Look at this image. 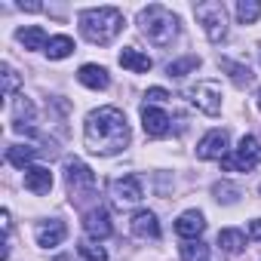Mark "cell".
<instances>
[{"instance_id": "cell-34", "label": "cell", "mask_w": 261, "mask_h": 261, "mask_svg": "<svg viewBox=\"0 0 261 261\" xmlns=\"http://www.w3.org/2000/svg\"><path fill=\"white\" fill-rule=\"evenodd\" d=\"M258 108H261V89H258Z\"/></svg>"}, {"instance_id": "cell-27", "label": "cell", "mask_w": 261, "mask_h": 261, "mask_svg": "<svg viewBox=\"0 0 261 261\" xmlns=\"http://www.w3.org/2000/svg\"><path fill=\"white\" fill-rule=\"evenodd\" d=\"M212 197H215L218 203H224V206H233V203L240 200V188L230 185V181H215V185H212Z\"/></svg>"}, {"instance_id": "cell-17", "label": "cell", "mask_w": 261, "mask_h": 261, "mask_svg": "<svg viewBox=\"0 0 261 261\" xmlns=\"http://www.w3.org/2000/svg\"><path fill=\"white\" fill-rule=\"evenodd\" d=\"M77 80L86 86V89H108L111 86V74H108V68L105 65H80V71H77Z\"/></svg>"}, {"instance_id": "cell-11", "label": "cell", "mask_w": 261, "mask_h": 261, "mask_svg": "<svg viewBox=\"0 0 261 261\" xmlns=\"http://www.w3.org/2000/svg\"><path fill=\"white\" fill-rule=\"evenodd\" d=\"M34 240H37L40 249H56L68 240V224L62 218H43L34 227Z\"/></svg>"}, {"instance_id": "cell-13", "label": "cell", "mask_w": 261, "mask_h": 261, "mask_svg": "<svg viewBox=\"0 0 261 261\" xmlns=\"http://www.w3.org/2000/svg\"><path fill=\"white\" fill-rule=\"evenodd\" d=\"M142 126L151 139H166L172 133V117L157 105H145L142 108Z\"/></svg>"}, {"instance_id": "cell-10", "label": "cell", "mask_w": 261, "mask_h": 261, "mask_svg": "<svg viewBox=\"0 0 261 261\" xmlns=\"http://www.w3.org/2000/svg\"><path fill=\"white\" fill-rule=\"evenodd\" d=\"M83 230H86V237L95 240V243L108 240V237L114 233L111 212H108L105 206H92V209H86V212H83Z\"/></svg>"}, {"instance_id": "cell-33", "label": "cell", "mask_w": 261, "mask_h": 261, "mask_svg": "<svg viewBox=\"0 0 261 261\" xmlns=\"http://www.w3.org/2000/svg\"><path fill=\"white\" fill-rule=\"evenodd\" d=\"M19 10H28V13H37V10H43L40 4H19Z\"/></svg>"}, {"instance_id": "cell-22", "label": "cell", "mask_w": 261, "mask_h": 261, "mask_svg": "<svg viewBox=\"0 0 261 261\" xmlns=\"http://www.w3.org/2000/svg\"><path fill=\"white\" fill-rule=\"evenodd\" d=\"M178 252H181V261H221L212 252V246H206L203 240H185L178 246Z\"/></svg>"}, {"instance_id": "cell-15", "label": "cell", "mask_w": 261, "mask_h": 261, "mask_svg": "<svg viewBox=\"0 0 261 261\" xmlns=\"http://www.w3.org/2000/svg\"><path fill=\"white\" fill-rule=\"evenodd\" d=\"M129 230H133L139 240H160V221H157V212L151 209H139L129 218Z\"/></svg>"}, {"instance_id": "cell-2", "label": "cell", "mask_w": 261, "mask_h": 261, "mask_svg": "<svg viewBox=\"0 0 261 261\" xmlns=\"http://www.w3.org/2000/svg\"><path fill=\"white\" fill-rule=\"evenodd\" d=\"M80 22V34L95 43V46H108L117 40V34L126 28V19L117 7H92V10H83L77 16Z\"/></svg>"}, {"instance_id": "cell-29", "label": "cell", "mask_w": 261, "mask_h": 261, "mask_svg": "<svg viewBox=\"0 0 261 261\" xmlns=\"http://www.w3.org/2000/svg\"><path fill=\"white\" fill-rule=\"evenodd\" d=\"M77 252H80L83 261H108V249L101 243H95V240H83Z\"/></svg>"}, {"instance_id": "cell-32", "label": "cell", "mask_w": 261, "mask_h": 261, "mask_svg": "<svg viewBox=\"0 0 261 261\" xmlns=\"http://www.w3.org/2000/svg\"><path fill=\"white\" fill-rule=\"evenodd\" d=\"M0 218H4V230H7V237H10V233H13V218H10V209L0 212Z\"/></svg>"}, {"instance_id": "cell-28", "label": "cell", "mask_w": 261, "mask_h": 261, "mask_svg": "<svg viewBox=\"0 0 261 261\" xmlns=\"http://www.w3.org/2000/svg\"><path fill=\"white\" fill-rule=\"evenodd\" d=\"M0 71H4V98H16L19 95V86H22V80H19V74H16V68L10 65V62H4V68H0Z\"/></svg>"}, {"instance_id": "cell-12", "label": "cell", "mask_w": 261, "mask_h": 261, "mask_svg": "<svg viewBox=\"0 0 261 261\" xmlns=\"http://www.w3.org/2000/svg\"><path fill=\"white\" fill-rule=\"evenodd\" d=\"M37 108L28 95H16L13 98V129L16 133H25V136H34L37 133Z\"/></svg>"}, {"instance_id": "cell-14", "label": "cell", "mask_w": 261, "mask_h": 261, "mask_svg": "<svg viewBox=\"0 0 261 261\" xmlns=\"http://www.w3.org/2000/svg\"><path fill=\"white\" fill-rule=\"evenodd\" d=\"M206 230V215L200 209H185L178 218H175V233L181 240H200Z\"/></svg>"}, {"instance_id": "cell-18", "label": "cell", "mask_w": 261, "mask_h": 261, "mask_svg": "<svg viewBox=\"0 0 261 261\" xmlns=\"http://www.w3.org/2000/svg\"><path fill=\"white\" fill-rule=\"evenodd\" d=\"M117 62H120L126 71H133V74H148V71L154 68L151 56H148V53H142V49H136V46H126V49L117 56Z\"/></svg>"}, {"instance_id": "cell-30", "label": "cell", "mask_w": 261, "mask_h": 261, "mask_svg": "<svg viewBox=\"0 0 261 261\" xmlns=\"http://www.w3.org/2000/svg\"><path fill=\"white\" fill-rule=\"evenodd\" d=\"M145 98H148L145 105H157V108H160L163 101H169V92H166L163 86H151V89L145 92Z\"/></svg>"}, {"instance_id": "cell-1", "label": "cell", "mask_w": 261, "mask_h": 261, "mask_svg": "<svg viewBox=\"0 0 261 261\" xmlns=\"http://www.w3.org/2000/svg\"><path fill=\"white\" fill-rule=\"evenodd\" d=\"M129 139H133V133H129L126 114L114 105H101V108L89 111L83 120V145L95 157L123 154L129 148Z\"/></svg>"}, {"instance_id": "cell-21", "label": "cell", "mask_w": 261, "mask_h": 261, "mask_svg": "<svg viewBox=\"0 0 261 261\" xmlns=\"http://www.w3.org/2000/svg\"><path fill=\"white\" fill-rule=\"evenodd\" d=\"M37 154H40V148H34V145H10L7 148V163L25 172L28 166H34Z\"/></svg>"}, {"instance_id": "cell-3", "label": "cell", "mask_w": 261, "mask_h": 261, "mask_svg": "<svg viewBox=\"0 0 261 261\" xmlns=\"http://www.w3.org/2000/svg\"><path fill=\"white\" fill-rule=\"evenodd\" d=\"M139 31L154 46H172L175 37H178V31H181V22H178V16L169 7L148 4L145 10H139Z\"/></svg>"}, {"instance_id": "cell-9", "label": "cell", "mask_w": 261, "mask_h": 261, "mask_svg": "<svg viewBox=\"0 0 261 261\" xmlns=\"http://www.w3.org/2000/svg\"><path fill=\"white\" fill-rule=\"evenodd\" d=\"M111 200L123 209V206H139L145 200V188L139 175H120L111 181Z\"/></svg>"}, {"instance_id": "cell-8", "label": "cell", "mask_w": 261, "mask_h": 261, "mask_svg": "<svg viewBox=\"0 0 261 261\" xmlns=\"http://www.w3.org/2000/svg\"><path fill=\"white\" fill-rule=\"evenodd\" d=\"M233 148H230V133L227 129H209V133L197 142V157L200 160H224L227 154H230Z\"/></svg>"}, {"instance_id": "cell-6", "label": "cell", "mask_w": 261, "mask_h": 261, "mask_svg": "<svg viewBox=\"0 0 261 261\" xmlns=\"http://www.w3.org/2000/svg\"><path fill=\"white\" fill-rule=\"evenodd\" d=\"M258 163H261V142L255 136H243L240 145L221 160V169L224 172H252Z\"/></svg>"}, {"instance_id": "cell-23", "label": "cell", "mask_w": 261, "mask_h": 261, "mask_svg": "<svg viewBox=\"0 0 261 261\" xmlns=\"http://www.w3.org/2000/svg\"><path fill=\"white\" fill-rule=\"evenodd\" d=\"M16 40H19L25 49H43V53H46V43H49V37H46V31H43L40 25H25V28H19V31H16Z\"/></svg>"}, {"instance_id": "cell-26", "label": "cell", "mask_w": 261, "mask_h": 261, "mask_svg": "<svg viewBox=\"0 0 261 261\" xmlns=\"http://www.w3.org/2000/svg\"><path fill=\"white\" fill-rule=\"evenodd\" d=\"M197 68H200V56H181V59H175V62L166 65V74L169 77H185V74H191Z\"/></svg>"}, {"instance_id": "cell-4", "label": "cell", "mask_w": 261, "mask_h": 261, "mask_svg": "<svg viewBox=\"0 0 261 261\" xmlns=\"http://www.w3.org/2000/svg\"><path fill=\"white\" fill-rule=\"evenodd\" d=\"M65 188H68L71 203L80 206L89 197H95V172L80 157H68L65 160Z\"/></svg>"}, {"instance_id": "cell-7", "label": "cell", "mask_w": 261, "mask_h": 261, "mask_svg": "<svg viewBox=\"0 0 261 261\" xmlns=\"http://www.w3.org/2000/svg\"><path fill=\"white\" fill-rule=\"evenodd\" d=\"M188 101H191L197 111H203L206 117H218V114H221V101H224L221 83H215V80H200V83H194V86L188 89Z\"/></svg>"}, {"instance_id": "cell-25", "label": "cell", "mask_w": 261, "mask_h": 261, "mask_svg": "<svg viewBox=\"0 0 261 261\" xmlns=\"http://www.w3.org/2000/svg\"><path fill=\"white\" fill-rule=\"evenodd\" d=\"M237 19L243 25H255L261 19V4L258 0H237Z\"/></svg>"}, {"instance_id": "cell-19", "label": "cell", "mask_w": 261, "mask_h": 261, "mask_svg": "<svg viewBox=\"0 0 261 261\" xmlns=\"http://www.w3.org/2000/svg\"><path fill=\"white\" fill-rule=\"evenodd\" d=\"M218 68L233 80V86H240V89H246V86H252L255 83V74H252V68L249 65H243V62H233V59H221L218 56Z\"/></svg>"}, {"instance_id": "cell-16", "label": "cell", "mask_w": 261, "mask_h": 261, "mask_svg": "<svg viewBox=\"0 0 261 261\" xmlns=\"http://www.w3.org/2000/svg\"><path fill=\"white\" fill-rule=\"evenodd\" d=\"M25 191H31V194H37V197H46L49 191H53V172H49V166H28L25 169Z\"/></svg>"}, {"instance_id": "cell-20", "label": "cell", "mask_w": 261, "mask_h": 261, "mask_svg": "<svg viewBox=\"0 0 261 261\" xmlns=\"http://www.w3.org/2000/svg\"><path fill=\"white\" fill-rule=\"evenodd\" d=\"M215 246L221 255H240V252H246V233L240 227H224V230H218Z\"/></svg>"}, {"instance_id": "cell-24", "label": "cell", "mask_w": 261, "mask_h": 261, "mask_svg": "<svg viewBox=\"0 0 261 261\" xmlns=\"http://www.w3.org/2000/svg\"><path fill=\"white\" fill-rule=\"evenodd\" d=\"M71 53H74V40H71L68 34H53V37H49L46 56H49L53 62H62V59H68Z\"/></svg>"}, {"instance_id": "cell-5", "label": "cell", "mask_w": 261, "mask_h": 261, "mask_svg": "<svg viewBox=\"0 0 261 261\" xmlns=\"http://www.w3.org/2000/svg\"><path fill=\"white\" fill-rule=\"evenodd\" d=\"M197 22L203 25V34L209 37V43H224L227 40V10L221 0H203L194 7Z\"/></svg>"}, {"instance_id": "cell-31", "label": "cell", "mask_w": 261, "mask_h": 261, "mask_svg": "<svg viewBox=\"0 0 261 261\" xmlns=\"http://www.w3.org/2000/svg\"><path fill=\"white\" fill-rule=\"evenodd\" d=\"M249 240H258V243H261V218L249 221Z\"/></svg>"}]
</instances>
